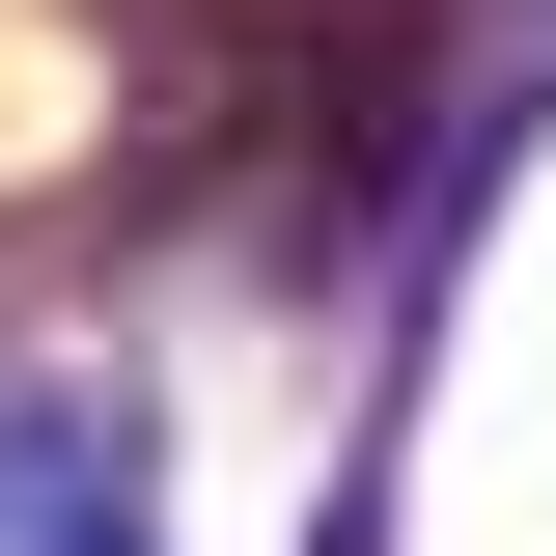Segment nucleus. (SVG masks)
Masks as SVG:
<instances>
[{"mask_svg":"<svg viewBox=\"0 0 556 556\" xmlns=\"http://www.w3.org/2000/svg\"><path fill=\"white\" fill-rule=\"evenodd\" d=\"M0 556H139V417L112 390H0Z\"/></svg>","mask_w":556,"mask_h":556,"instance_id":"obj_1","label":"nucleus"}]
</instances>
